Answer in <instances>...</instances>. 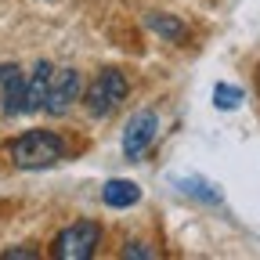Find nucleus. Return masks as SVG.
Returning a JSON list of instances; mask_svg holds the SVG:
<instances>
[{
  "label": "nucleus",
  "instance_id": "obj_13",
  "mask_svg": "<svg viewBox=\"0 0 260 260\" xmlns=\"http://www.w3.org/2000/svg\"><path fill=\"white\" fill-rule=\"evenodd\" d=\"M32 256H37L32 249H8L4 253V260H32Z\"/></svg>",
  "mask_w": 260,
  "mask_h": 260
},
{
  "label": "nucleus",
  "instance_id": "obj_9",
  "mask_svg": "<svg viewBox=\"0 0 260 260\" xmlns=\"http://www.w3.org/2000/svg\"><path fill=\"white\" fill-rule=\"evenodd\" d=\"M148 29H155L167 40H184V32H188L177 18H167V15H148Z\"/></svg>",
  "mask_w": 260,
  "mask_h": 260
},
{
  "label": "nucleus",
  "instance_id": "obj_11",
  "mask_svg": "<svg viewBox=\"0 0 260 260\" xmlns=\"http://www.w3.org/2000/svg\"><path fill=\"white\" fill-rule=\"evenodd\" d=\"M188 195H199V199H206V203H220V195L213 191V184L210 181H177Z\"/></svg>",
  "mask_w": 260,
  "mask_h": 260
},
{
  "label": "nucleus",
  "instance_id": "obj_7",
  "mask_svg": "<svg viewBox=\"0 0 260 260\" xmlns=\"http://www.w3.org/2000/svg\"><path fill=\"white\" fill-rule=\"evenodd\" d=\"M51 76H54V65L40 61L32 76H25V109L22 112H40L47 105V90H51Z\"/></svg>",
  "mask_w": 260,
  "mask_h": 260
},
{
  "label": "nucleus",
  "instance_id": "obj_6",
  "mask_svg": "<svg viewBox=\"0 0 260 260\" xmlns=\"http://www.w3.org/2000/svg\"><path fill=\"white\" fill-rule=\"evenodd\" d=\"M25 109V76L18 65H0V116H22Z\"/></svg>",
  "mask_w": 260,
  "mask_h": 260
},
{
  "label": "nucleus",
  "instance_id": "obj_3",
  "mask_svg": "<svg viewBox=\"0 0 260 260\" xmlns=\"http://www.w3.org/2000/svg\"><path fill=\"white\" fill-rule=\"evenodd\" d=\"M98 239H102V228H98L94 220L69 224V228L54 239V256H58V260H87V256H94Z\"/></svg>",
  "mask_w": 260,
  "mask_h": 260
},
{
  "label": "nucleus",
  "instance_id": "obj_1",
  "mask_svg": "<svg viewBox=\"0 0 260 260\" xmlns=\"http://www.w3.org/2000/svg\"><path fill=\"white\" fill-rule=\"evenodd\" d=\"M11 159L22 170H47L65 159V141L51 130H29L11 141Z\"/></svg>",
  "mask_w": 260,
  "mask_h": 260
},
{
  "label": "nucleus",
  "instance_id": "obj_4",
  "mask_svg": "<svg viewBox=\"0 0 260 260\" xmlns=\"http://www.w3.org/2000/svg\"><path fill=\"white\" fill-rule=\"evenodd\" d=\"M155 130H159V119L152 109H141L138 116H130L126 130H123V155L126 159H138L148 152V145L155 141Z\"/></svg>",
  "mask_w": 260,
  "mask_h": 260
},
{
  "label": "nucleus",
  "instance_id": "obj_12",
  "mask_svg": "<svg viewBox=\"0 0 260 260\" xmlns=\"http://www.w3.org/2000/svg\"><path fill=\"white\" fill-rule=\"evenodd\" d=\"M123 256H145V260H148V256H155V253H152V249H145L141 242H130V246L123 249Z\"/></svg>",
  "mask_w": 260,
  "mask_h": 260
},
{
  "label": "nucleus",
  "instance_id": "obj_2",
  "mask_svg": "<svg viewBox=\"0 0 260 260\" xmlns=\"http://www.w3.org/2000/svg\"><path fill=\"white\" fill-rule=\"evenodd\" d=\"M126 76L119 69H105V73H98L94 83L87 87V112L90 116H109L123 98H126Z\"/></svg>",
  "mask_w": 260,
  "mask_h": 260
},
{
  "label": "nucleus",
  "instance_id": "obj_5",
  "mask_svg": "<svg viewBox=\"0 0 260 260\" xmlns=\"http://www.w3.org/2000/svg\"><path fill=\"white\" fill-rule=\"evenodd\" d=\"M80 90H83V80H80V73H76V69H54L44 112H51V116H61V112H69V105H73L76 98H80Z\"/></svg>",
  "mask_w": 260,
  "mask_h": 260
},
{
  "label": "nucleus",
  "instance_id": "obj_10",
  "mask_svg": "<svg viewBox=\"0 0 260 260\" xmlns=\"http://www.w3.org/2000/svg\"><path fill=\"white\" fill-rule=\"evenodd\" d=\"M213 105L217 109H239L242 105V90L232 87V83H217L213 87Z\"/></svg>",
  "mask_w": 260,
  "mask_h": 260
},
{
  "label": "nucleus",
  "instance_id": "obj_8",
  "mask_svg": "<svg viewBox=\"0 0 260 260\" xmlns=\"http://www.w3.org/2000/svg\"><path fill=\"white\" fill-rule=\"evenodd\" d=\"M102 199H105V206H112V210H126V206H134V203L141 199V188H138L134 181H109V184L102 188Z\"/></svg>",
  "mask_w": 260,
  "mask_h": 260
}]
</instances>
